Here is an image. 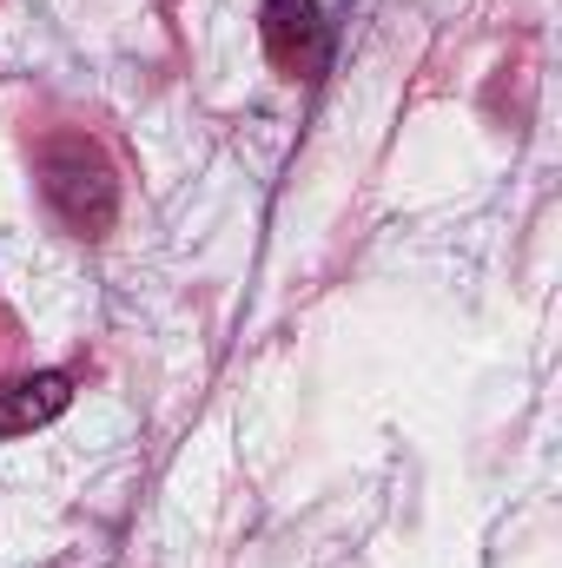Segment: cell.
<instances>
[{
  "mask_svg": "<svg viewBox=\"0 0 562 568\" xmlns=\"http://www.w3.org/2000/svg\"><path fill=\"white\" fill-rule=\"evenodd\" d=\"M40 192H47L53 219L80 239H107L120 219V179H113L107 152L80 133H60L40 145Z\"/></svg>",
  "mask_w": 562,
  "mask_h": 568,
  "instance_id": "6da1fadb",
  "label": "cell"
},
{
  "mask_svg": "<svg viewBox=\"0 0 562 568\" xmlns=\"http://www.w3.org/2000/svg\"><path fill=\"white\" fill-rule=\"evenodd\" d=\"M259 40L272 53L284 80H311L331 60V27L318 13V0H265L259 7Z\"/></svg>",
  "mask_w": 562,
  "mask_h": 568,
  "instance_id": "7a4b0ae2",
  "label": "cell"
},
{
  "mask_svg": "<svg viewBox=\"0 0 562 568\" xmlns=\"http://www.w3.org/2000/svg\"><path fill=\"white\" fill-rule=\"evenodd\" d=\"M67 404H73V377H67V371L7 377V384H0V436H27V429L53 424Z\"/></svg>",
  "mask_w": 562,
  "mask_h": 568,
  "instance_id": "3957f363",
  "label": "cell"
}]
</instances>
